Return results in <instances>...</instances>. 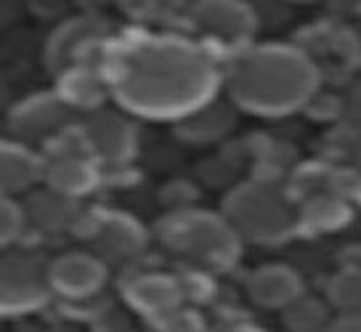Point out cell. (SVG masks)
Instances as JSON below:
<instances>
[{
    "label": "cell",
    "instance_id": "6da1fadb",
    "mask_svg": "<svg viewBox=\"0 0 361 332\" xmlns=\"http://www.w3.org/2000/svg\"><path fill=\"white\" fill-rule=\"evenodd\" d=\"M109 91L125 112L186 120L215 102L221 72L204 48L178 37H144L112 59Z\"/></svg>",
    "mask_w": 361,
    "mask_h": 332
},
{
    "label": "cell",
    "instance_id": "7a4b0ae2",
    "mask_svg": "<svg viewBox=\"0 0 361 332\" xmlns=\"http://www.w3.org/2000/svg\"><path fill=\"white\" fill-rule=\"evenodd\" d=\"M226 82L237 109L260 117H284L314 102L319 69L300 48L258 46L234 61Z\"/></svg>",
    "mask_w": 361,
    "mask_h": 332
},
{
    "label": "cell",
    "instance_id": "3957f363",
    "mask_svg": "<svg viewBox=\"0 0 361 332\" xmlns=\"http://www.w3.org/2000/svg\"><path fill=\"white\" fill-rule=\"evenodd\" d=\"M224 218L239 240L282 245L300 229V207L282 189L263 181L242 183L224 202Z\"/></svg>",
    "mask_w": 361,
    "mask_h": 332
},
{
    "label": "cell",
    "instance_id": "277c9868",
    "mask_svg": "<svg viewBox=\"0 0 361 332\" xmlns=\"http://www.w3.org/2000/svg\"><path fill=\"white\" fill-rule=\"evenodd\" d=\"M162 240L176 252L194 258L210 269H226L237 261L239 234L224 216L210 213H180L168 218L162 226Z\"/></svg>",
    "mask_w": 361,
    "mask_h": 332
},
{
    "label": "cell",
    "instance_id": "5b68a950",
    "mask_svg": "<svg viewBox=\"0 0 361 332\" xmlns=\"http://www.w3.org/2000/svg\"><path fill=\"white\" fill-rule=\"evenodd\" d=\"M48 266L51 261L45 264L37 252H6L0 266V303L6 316L30 314L45 306L48 295L54 293L48 282Z\"/></svg>",
    "mask_w": 361,
    "mask_h": 332
},
{
    "label": "cell",
    "instance_id": "8992f818",
    "mask_svg": "<svg viewBox=\"0 0 361 332\" xmlns=\"http://www.w3.org/2000/svg\"><path fill=\"white\" fill-rule=\"evenodd\" d=\"M93 160L96 157L82 136V128H67L61 136L54 138L51 157L45 160V186L72 199L88 195L96 186Z\"/></svg>",
    "mask_w": 361,
    "mask_h": 332
},
{
    "label": "cell",
    "instance_id": "52a82bcc",
    "mask_svg": "<svg viewBox=\"0 0 361 332\" xmlns=\"http://www.w3.org/2000/svg\"><path fill=\"white\" fill-rule=\"evenodd\" d=\"M51 290L64 300H90L106 282V264L93 252H64L48 266Z\"/></svg>",
    "mask_w": 361,
    "mask_h": 332
},
{
    "label": "cell",
    "instance_id": "ba28073f",
    "mask_svg": "<svg viewBox=\"0 0 361 332\" xmlns=\"http://www.w3.org/2000/svg\"><path fill=\"white\" fill-rule=\"evenodd\" d=\"M82 136L96 160L106 165H123L135 152V128L117 112H90L82 120Z\"/></svg>",
    "mask_w": 361,
    "mask_h": 332
},
{
    "label": "cell",
    "instance_id": "9c48e42d",
    "mask_svg": "<svg viewBox=\"0 0 361 332\" xmlns=\"http://www.w3.org/2000/svg\"><path fill=\"white\" fill-rule=\"evenodd\" d=\"M69 128V106L61 96H35L11 115V130L24 141H54Z\"/></svg>",
    "mask_w": 361,
    "mask_h": 332
},
{
    "label": "cell",
    "instance_id": "30bf717a",
    "mask_svg": "<svg viewBox=\"0 0 361 332\" xmlns=\"http://www.w3.org/2000/svg\"><path fill=\"white\" fill-rule=\"evenodd\" d=\"M192 19L207 37L224 46H239L252 35L258 13L242 3H200L192 8Z\"/></svg>",
    "mask_w": 361,
    "mask_h": 332
},
{
    "label": "cell",
    "instance_id": "8fae6325",
    "mask_svg": "<svg viewBox=\"0 0 361 332\" xmlns=\"http://www.w3.org/2000/svg\"><path fill=\"white\" fill-rule=\"evenodd\" d=\"M90 242V252L99 255L104 264H117L125 258H133L144 247V231L128 216H109L96 218L90 229L82 234Z\"/></svg>",
    "mask_w": 361,
    "mask_h": 332
},
{
    "label": "cell",
    "instance_id": "7c38bea8",
    "mask_svg": "<svg viewBox=\"0 0 361 332\" xmlns=\"http://www.w3.org/2000/svg\"><path fill=\"white\" fill-rule=\"evenodd\" d=\"M247 295L260 309L284 311L303 295V279L290 266H260L247 276Z\"/></svg>",
    "mask_w": 361,
    "mask_h": 332
},
{
    "label": "cell",
    "instance_id": "4fadbf2b",
    "mask_svg": "<svg viewBox=\"0 0 361 332\" xmlns=\"http://www.w3.org/2000/svg\"><path fill=\"white\" fill-rule=\"evenodd\" d=\"M125 298L147 316H168L180 306L183 290L178 279L168 274H141L125 285Z\"/></svg>",
    "mask_w": 361,
    "mask_h": 332
},
{
    "label": "cell",
    "instance_id": "5bb4252c",
    "mask_svg": "<svg viewBox=\"0 0 361 332\" xmlns=\"http://www.w3.org/2000/svg\"><path fill=\"white\" fill-rule=\"evenodd\" d=\"M102 37V27L90 19H75V22L64 24L48 43V67L56 72L59 78L69 72V69L80 67L82 54L93 48Z\"/></svg>",
    "mask_w": 361,
    "mask_h": 332
},
{
    "label": "cell",
    "instance_id": "9a60e30c",
    "mask_svg": "<svg viewBox=\"0 0 361 332\" xmlns=\"http://www.w3.org/2000/svg\"><path fill=\"white\" fill-rule=\"evenodd\" d=\"M45 160H40L27 144L6 141L0 152V181L3 197H16L30 192L35 183L43 181Z\"/></svg>",
    "mask_w": 361,
    "mask_h": 332
},
{
    "label": "cell",
    "instance_id": "2e32d148",
    "mask_svg": "<svg viewBox=\"0 0 361 332\" xmlns=\"http://www.w3.org/2000/svg\"><path fill=\"white\" fill-rule=\"evenodd\" d=\"M22 205H24V210H27L30 226H35V229H40V231H48V234L64 231L80 221L78 199L59 195V192L48 189V186H45L43 192H32Z\"/></svg>",
    "mask_w": 361,
    "mask_h": 332
},
{
    "label": "cell",
    "instance_id": "e0dca14e",
    "mask_svg": "<svg viewBox=\"0 0 361 332\" xmlns=\"http://www.w3.org/2000/svg\"><path fill=\"white\" fill-rule=\"evenodd\" d=\"M61 88L59 96L64 99L69 109H88V112H99L102 102L109 96V82H104L99 78V72L90 67H75L64 72L61 78Z\"/></svg>",
    "mask_w": 361,
    "mask_h": 332
},
{
    "label": "cell",
    "instance_id": "ac0fdd59",
    "mask_svg": "<svg viewBox=\"0 0 361 332\" xmlns=\"http://www.w3.org/2000/svg\"><path fill=\"white\" fill-rule=\"evenodd\" d=\"M234 123H237V115H234L231 104L210 102L186 120H180L178 133L186 141H194V144H210V141H218L221 136H226L234 128Z\"/></svg>",
    "mask_w": 361,
    "mask_h": 332
},
{
    "label": "cell",
    "instance_id": "d6986e66",
    "mask_svg": "<svg viewBox=\"0 0 361 332\" xmlns=\"http://www.w3.org/2000/svg\"><path fill=\"white\" fill-rule=\"evenodd\" d=\"M350 218L348 202L332 192H319L300 207V226L311 231H335Z\"/></svg>",
    "mask_w": 361,
    "mask_h": 332
},
{
    "label": "cell",
    "instance_id": "ffe728a7",
    "mask_svg": "<svg viewBox=\"0 0 361 332\" xmlns=\"http://www.w3.org/2000/svg\"><path fill=\"white\" fill-rule=\"evenodd\" d=\"M284 327L290 332H327L332 314L324 300L314 298V295H300L293 300L287 309L282 311Z\"/></svg>",
    "mask_w": 361,
    "mask_h": 332
},
{
    "label": "cell",
    "instance_id": "44dd1931",
    "mask_svg": "<svg viewBox=\"0 0 361 332\" xmlns=\"http://www.w3.org/2000/svg\"><path fill=\"white\" fill-rule=\"evenodd\" d=\"M329 303L338 311L361 314V266L340 271L329 282Z\"/></svg>",
    "mask_w": 361,
    "mask_h": 332
},
{
    "label": "cell",
    "instance_id": "7402d4cb",
    "mask_svg": "<svg viewBox=\"0 0 361 332\" xmlns=\"http://www.w3.org/2000/svg\"><path fill=\"white\" fill-rule=\"evenodd\" d=\"M30 226L27 221V210L22 202H16L13 197H3V207H0V242L6 247H11L13 242L22 237V231Z\"/></svg>",
    "mask_w": 361,
    "mask_h": 332
},
{
    "label": "cell",
    "instance_id": "603a6c76",
    "mask_svg": "<svg viewBox=\"0 0 361 332\" xmlns=\"http://www.w3.org/2000/svg\"><path fill=\"white\" fill-rule=\"evenodd\" d=\"M343 115L348 117V123L361 130V80H356L348 88L345 99H343Z\"/></svg>",
    "mask_w": 361,
    "mask_h": 332
},
{
    "label": "cell",
    "instance_id": "cb8c5ba5",
    "mask_svg": "<svg viewBox=\"0 0 361 332\" xmlns=\"http://www.w3.org/2000/svg\"><path fill=\"white\" fill-rule=\"evenodd\" d=\"M327 332H361V314L340 311L338 316H332Z\"/></svg>",
    "mask_w": 361,
    "mask_h": 332
},
{
    "label": "cell",
    "instance_id": "d4e9b609",
    "mask_svg": "<svg viewBox=\"0 0 361 332\" xmlns=\"http://www.w3.org/2000/svg\"><path fill=\"white\" fill-rule=\"evenodd\" d=\"M356 197L361 199V152L356 157Z\"/></svg>",
    "mask_w": 361,
    "mask_h": 332
},
{
    "label": "cell",
    "instance_id": "484cf974",
    "mask_svg": "<svg viewBox=\"0 0 361 332\" xmlns=\"http://www.w3.org/2000/svg\"><path fill=\"white\" fill-rule=\"evenodd\" d=\"M226 332H263V330H255V327H231V330Z\"/></svg>",
    "mask_w": 361,
    "mask_h": 332
},
{
    "label": "cell",
    "instance_id": "4316f807",
    "mask_svg": "<svg viewBox=\"0 0 361 332\" xmlns=\"http://www.w3.org/2000/svg\"><path fill=\"white\" fill-rule=\"evenodd\" d=\"M356 54H359V64H361V30L356 32Z\"/></svg>",
    "mask_w": 361,
    "mask_h": 332
}]
</instances>
